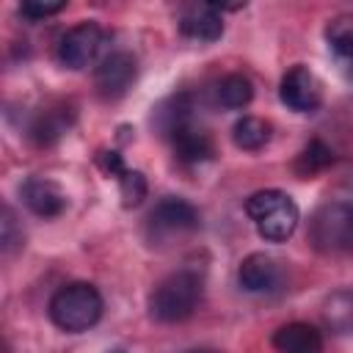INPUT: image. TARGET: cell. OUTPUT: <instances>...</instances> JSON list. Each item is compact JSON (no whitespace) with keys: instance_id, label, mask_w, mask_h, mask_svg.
Returning a JSON list of instances; mask_svg holds the SVG:
<instances>
[{"instance_id":"6da1fadb","label":"cell","mask_w":353,"mask_h":353,"mask_svg":"<svg viewBox=\"0 0 353 353\" xmlns=\"http://www.w3.org/2000/svg\"><path fill=\"white\" fill-rule=\"evenodd\" d=\"M201 292H204V281L196 270L190 268L174 270L165 279H160L149 292V314L157 323H182L199 309Z\"/></svg>"},{"instance_id":"7a4b0ae2","label":"cell","mask_w":353,"mask_h":353,"mask_svg":"<svg viewBox=\"0 0 353 353\" xmlns=\"http://www.w3.org/2000/svg\"><path fill=\"white\" fill-rule=\"evenodd\" d=\"M102 309H105V301L99 290L88 281H72L58 287L47 303L50 320L66 334H83L94 328L102 317Z\"/></svg>"},{"instance_id":"3957f363","label":"cell","mask_w":353,"mask_h":353,"mask_svg":"<svg viewBox=\"0 0 353 353\" xmlns=\"http://www.w3.org/2000/svg\"><path fill=\"white\" fill-rule=\"evenodd\" d=\"M245 215L254 221L259 237L268 243L290 240L301 221L298 204L290 199V193L279 188H265V190L251 193L245 199Z\"/></svg>"},{"instance_id":"277c9868","label":"cell","mask_w":353,"mask_h":353,"mask_svg":"<svg viewBox=\"0 0 353 353\" xmlns=\"http://www.w3.org/2000/svg\"><path fill=\"white\" fill-rule=\"evenodd\" d=\"M309 243L320 254L353 251V201H328L309 221Z\"/></svg>"},{"instance_id":"5b68a950","label":"cell","mask_w":353,"mask_h":353,"mask_svg":"<svg viewBox=\"0 0 353 353\" xmlns=\"http://www.w3.org/2000/svg\"><path fill=\"white\" fill-rule=\"evenodd\" d=\"M199 226H201L199 210L182 196L160 199L152 207V212L146 215V237H149V243H165L171 237L193 234V232H199Z\"/></svg>"},{"instance_id":"8992f818","label":"cell","mask_w":353,"mask_h":353,"mask_svg":"<svg viewBox=\"0 0 353 353\" xmlns=\"http://www.w3.org/2000/svg\"><path fill=\"white\" fill-rule=\"evenodd\" d=\"M105 44V30L94 19H83L69 28L58 41V61L66 69H88Z\"/></svg>"},{"instance_id":"52a82bcc","label":"cell","mask_w":353,"mask_h":353,"mask_svg":"<svg viewBox=\"0 0 353 353\" xmlns=\"http://www.w3.org/2000/svg\"><path fill=\"white\" fill-rule=\"evenodd\" d=\"M138 77V61L132 52L127 50H116L110 55H105L97 69H94V85H97V94L102 99H121L130 85L135 83Z\"/></svg>"},{"instance_id":"ba28073f","label":"cell","mask_w":353,"mask_h":353,"mask_svg":"<svg viewBox=\"0 0 353 353\" xmlns=\"http://www.w3.org/2000/svg\"><path fill=\"white\" fill-rule=\"evenodd\" d=\"M281 102L295 113H314L323 105V85L309 66H292L279 83Z\"/></svg>"},{"instance_id":"9c48e42d","label":"cell","mask_w":353,"mask_h":353,"mask_svg":"<svg viewBox=\"0 0 353 353\" xmlns=\"http://www.w3.org/2000/svg\"><path fill=\"white\" fill-rule=\"evenodd\" d=\"M97 165H99L108 176H113V179L119 182V196H121V207H124V210H132V207H138V204L146 199L149 185H146L143 171L127 168V165H124V157H121L116 149H102V152L97 154Z\"/></svg>"},{"instance_id":"30bf717a","label":"cell","mask_w":353,"mask_h":353,"mask_svg":"<svg viewBox=\"0 0 353 353\" xmlns=\"http://www.w3.org/2000/svg\"><path fill=\"white\" fill-rule=\"evenodd\" d=\"M237 281L245 292H254V295H268V292H276L281 287V265L265 254V251H254L248 254L240 268H237Z\"/></svg>"},{"instance_id":"8fae6325","label":"cell","mask_w":353,"mask_h":353,"mask_svg":"<svg viewBox=\"0 0 353 353\" xmlns=\"http://www.w3.org/2000/svg\"><path fill=\"white\" fill-rule=\"evenodd\" d=\"M19 199L39 218H58L66 210L63 190L52 179H44V176H28L19 185Z\"/></svg>"},{"instance_id":"7c38bea8","label":"cell","mask_w":353,"mask_h":353,"mask_svg":"<svg viewBox=\"0 0 353 353\" xmlns=\"http://www.w3.org/2000/svg\"><path fill=\"white\" fill-rule=\"evenodd\" d=\"M179 33L193 41H218L223 36V17L221 8L212 3H193L185 6L179 14Z\"/></svg>"},{"instance_id":"4fadbf2b","label":"cell","mask_w":353,"mask_h":353,"mask_svg":"<svg viewBox=\"0 0 353 353\" xmlns=\"http://www.w3.org/2000/svg\"><path fill=\"white\" fill-rule=\"evenodd\" d=\"M168 141H171L174 157H176L179 163H185V165L207 163V160H212V154H215L212 138H210L201 127H196L193 121L185 124V127H179L176 132H171Z\"/></svg>"},{"instance_id":"5bb4252c","label":"cell","mask_w":353,"mask_h":353,"mask_svg":"<svg viewBox=\"0 0 353 353\" xmlns=\"http://www.w3.org/2000/svg\"><path fill=\"white\" fill-rule=\"evenodd\" d=\"M276 353H323V334L312 323H284L273 334Z\"/></svg>"},{"instance_id":"9a60e30c","label":"cell","mask_w":353,"mask_h":353,"mask_svg":"<svg viewBox=\"0 0 353 353\" xmlns=\"http://www.w3.org/2000/svg\"><path fill=\"white\" fill-rule=\"evenodd\" d=\"M74 121V110L66 105H55V108H44L33 116V121L28 124V138L39 146H52Z\"/></svg>"},{"instance_id":"2e32d148","label":"cell","mask_w":353,"mask_h":353,"mask_svg":"<svg viewBox=\"0 0 353 353\" xmlns=\"http://www.w3.org/2000/svg\"><path fill=\"white\" fill-rule=\"evenodd\" d=\"M190 119H193V94H188V91H179V94L165 97L154 108V113H152V124L157 127V132L163 138H168L179 127L190 124Z\"/></svg>"},{"instance_id":"e0dca14e","label":"cell","mask_w":353,"mask_h":353,"mask_svg":"<svg viewBox=\"0 0 353 353\" xmlns=\"http://www.w3.org/2000/svg\"><path fill=\"white\" fill-rule=\"evenodd\" d=\"M323 320H325L331 334L353 336V287L334 290L323 301Z\"/></svg>"},{"instance_id":"ac0fdd59","label":"cell","mask_w":353,"mask_h":353,"mask_svg":"<svg viewBox=\"0 0 353 353\" xmlns=\"http://www.w3.org/2000/svg\"><path fill=\"white\" fill-rule=\"evenodd\" d=\"M254 99V85L245 74L240 72H232V74H223L218 83H215V102L226 110H240L245 108L248 102Z\"/></svg>"},{"instance_id":"d6986e66","label":"cell","mask_w":353,"mask_h":353,"mask_svg":"<svg viewBox=\"0 0 353 353\" xmlns=\"http://www.w3.org/2000/svg\"><path fill=\"white\" fill-rule=\"evenodd\" d=\"M232 141L243 152H259L270 141V121L259 116H243L232 127Z\"/></svg>"},{"instance_id":"ffe728a7","label":"cell","mask_w":353,"mask_h":353,"mask_svg":"<svg viewBox=\"0 0 353 353\" xmlns=\"http://www.w3.org/2000/svg\"><path fill=\"white\" fill-rule=\"evenodd\" d=\"M325 41L342 63L353 66V14H336L325 25Z\"/></svg>"},{"instance_id":"44dd1931","label":"cell","mask_w":353,"mask_h":353,"mask_svg":"<svg viewBox=\"0 0 353 353\" xmlns=\"http://www.w3.org/2000/svg\"><path fill=\"white\" fill-rule=\"evenodd\" d=\"M331 163H334V152H331L320 138H312V141L298 152L292 168H295V174H298L301 179H309V176L325 171Z\"/></svg>"},{"instance_id":"7402d4cb","label":"cell","mask_w":353,"mask_h":353,"mask_svg":"<svg viewBox=\"0 0 353 353\" xmlns=\"http://www.w3.org/2000/svg\"><path fill=\"white\" fill-rule=\"evenodd\" d=\"M0 245H3V254H11V251H17L19 245H25V232H22V226L17 223V215H14L11 207H3Z\"/></svg>"},{"instance_id":"603a6c76","label":"cell","mask_w":353,"mask_h":353,"mask_svg":"<svg viewBox=\"0 0 353 353\" xmlns=\"http://www.w3.org/2000/svg\"><path fill=\"white\" fill-rule=\"evenodd\" d=\"M63 8H66V3H41V0H25V3L19 6V14H22V17H28V19H33V22H39V19H47V17H52V14L63 11Z\"/></svg>"},{"instance_id":"cb8c5ba5","label":"cell","mask_w":353,"mask_h":353,"mask_svg":"<svg viewBox=\"0 0 353 353\" xmlns=\"http://www.w3.org/2000/svg\"><path fill=\"white\" fill-rule=\"evenodd\" d=\"M185 353H221V350H215V347H190Z\"/></svg>"},{"instance_id":"d4e9b609","label":"cell","mask_w":353,"mask_h":353,"mask_svg":"<svg viewBox=\"0 0 353 353\" xmlns=\"http://www.w3.org/2000/svg\"><path fill=\"white\" fill-rule=\"evenodd\" d=\"M108 353H124V350H119V347H113V350H108Z\"/></svg>"}]
</instances>
